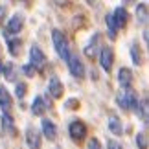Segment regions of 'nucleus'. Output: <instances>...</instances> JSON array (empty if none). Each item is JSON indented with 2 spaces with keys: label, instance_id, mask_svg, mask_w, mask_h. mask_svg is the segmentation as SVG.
<instances>
[{
  "label": "nucleus",
  "instance_id": "f257e3e1",
  "mask_svg": "<svg viewBox=\"0 0 149 149\" xmlns=\"http://www.w3.org/2000/svg\"><path fill=\"white\" fill-rule=\"evenodd\" d=\"M118 105L122 109H133V111L138 114V109H140V100L136 98L134 90L133 88H125L123 92L118 94Z\"/></svg>",
  "mask_w": 149,
  "mask_h": 149
},
{
  "label": "nucleus",
  "instance_id": "f03ea898",
  "mask_svg": "<svg viewBox=\"0 0 149 149\" xmlns=\"http://www.w3.org/2000/svg\"><path fill=\"white\" fill-rule=\"evenodd\" d=\"M52 39H54V46L57 50V54H59V57L66 61L70 57V50H68V41H66L65 33L61 30H54L52 31Z\"/></svg>",
  "mask_w": 149,
  "mask_h": 149
},
{
  "label": "nucleus",
  "instance_id": "7ed1b4c3",
  "mask_svg": "<svg viewBox=\"0 0 149 149\" xmlns=\"http://www.w3.org/2000/svg\"><path fill=\"white\" fill-rule=\"evenodd\" d=\"M68 63V68H70V74L74 77H85V65H83V61L79 59V55H72L66 59Z\"/></svg>",
  "mask_w": 149,
  "mask_h": 149
},
{
  "label": "nucleus",
  "instance_id": "20e7f679",
  "mask_svg": "<svg viewBox=\"0 0 149 149\" xmlns=\"http://www.w3.org/2000/svg\"><path fill=\"white\" fill-rule=\"evenodd\" d=\"M68 133H70V138H72L74 142H81L85 136H87V127H85L83 122L76 120V122L70 123V127H68Z\"/></svg>",
  "mask_w": 149,
  "mask_h": 149
},
{
  "label": "nucleus",
  "instance_id": "39448f33",
  "mask_svg": "<svg viewBox=\"0 0 149 149\" xmlns=\"http://www.w3.org/2000/svg\"><path fill=\"white\" fill-rule=\"evenodd\" d=\"M44 63H46V57H44L42 50L39 46H31V50H30V65L37 70V68L44 66Z\"/></svg>",
  "mask_w": 149,
  "mask_h": 149
},
{
  "label": "nucleus",
  "instance_id": "423d86ee",
  "mask_svg": "<svg viewBox=\"0 0 149 149\" xmlns=\"http://www.w3.org/2000/svg\"><path fill=\"white\" fill-rule=\"evenodd\" d=\"M26 144L30 149H41V133L35 127L26 129Z\"/></svg>",
  "mask_w": 149,
  "mask_h": 149
},
{
  "label": "nucleus",
  "instance_id": "0eeeda50",
  "mask_svg": "<svg viewBox=\"0 0 149 149\" xmlns=\"http://www.w3.org/2000/svg\"><path fill=\"white\" fill-rule=\"evenodd\" d=\"M22 22H24V17H22L20 13H15L13 17L9 19V22L6 24V31L8 33H19L20 30H22Z\"/></svg>",
  "mask_w": 149,
  "mask_h": 149
},
{
  "label": "nucleus",
  "instance_id": "6e6552de",
  "mask_svg": "<svg viewBox=\"0 0 149 149\" xmlns=\"http://www.w3.org/2000/svg\"><path fill=\"white\" fill-rule=\"evenodd\" d=\"M48 94L52 98H61L63 96V83L57 76H52L48 81Z\"/></svg>",
  "mask_w": 149,
  "mask_h": 149
},
{
  "label": "nucleus",
  "instance_id": "1a4fd4ad",
  "mask_svg": "<svg viewBox=\"0 0 149 149\" xmlns=\"http://www.w3.org/2000/svg\"><path fill=\"white\" fill-rule=\"evenodd\" d=\"M11 107H13V100H11V94L6 90V87H0V109H2L4 114L11 112Z\"/></svg>",
  "mask_w": 149,
  "mask_h": 149
},
{
  "label": "nucleus",
  "instance_id": "9d476101",
  "mask_svg": "<svg viewBox=\"0 0 149 149\" xmlns=\"http://www.w3.org/2000/svg\"><path fill=\"white\" fill-rule=\"evenodd\" d=\"M100 63H101V66H103V70H111V66H112V63H114V52L111 48H103L101 50V54H100Z\"/></svg>",
  "mask_w": 149,
  "mask_h": 149
},
{
  "label": "nucleus",
  "instance_id": "9b49d317",
  "mask_svg": "<svg viewBox=\"0 0 149 149\" xmlns=\"http://www.w3.org/2000/svg\"><path fill=\"white\" fill-rule=\"evenodd\" d=\"M118 83L122 85V88H129L131 87V83H133V72L129 70V68H120V72H118Z\"/></svg>",
  "mask_w": 149,
  "mask_h": 149
},
{
  "label": "nucleus",
  "instance_id": "f8f14e48",
  "mask_svg": "<svg viewBox=\"0 0 149 149\" xmlns=\"http://www.w3.org/2000/svg\"><path fill=\"white\" fill-rule=\"evenodd\" d=\"M42 133H44V136H46L48 140H55L57 138V127H55V123L52 122V120H48V118H42Z\"/></svg>",
  "mask_w": 149,
  "mask_h": 149
},
{
  "label": "nucleus",
  "instance_id": "ddd939ff",
  "mask_svg": "<svg viewBox=\"0 0 149 149\" xmlns=\"http://www.w3.org/2000/svg\"><path fill=\"white\" fill-rule=\"evenodd\" d=\"M112 19H114V24H116L118 30H122L125 26V20H127V11L123 8H116V11L112 13Z\"/></svg>",
  "mask_w": 149,
  "mask_h": 149
},
{
  "label": "nucleus",
  "instance_id": "4468645a",
  "mask_svg": "<svg viewBox=\"0 0 149 149\" xmlns=\"http://www.w3.org/2000/svg\"><path fill=\"white\" fill-rule=\"evenodd\" d=\"M109 131H111L112 134H116V136H122V134H123V129H122V122H120V118H116V116L109 118Z\"/></svg>",
  "mask_w": 149,
  "mask_h": 149
},
{
  "label": "nucleus",
  "instance_id": "2eb2a0df",
  "mask_svg": "<svg viewBox=\"0 0 149 149\" xmlns=\"http://www.w3.org/2000/svg\"><path fill=\"white\" fill-rule=\"evenodd\" d=\"M31 111H33V114H37V116H41V114H42L44 111H46V105H44V100H42V96H37V98L33 100Z\"/></svg>",
  "mask_w": 149,
  "mask_h": 149
},
{
  "label": "nucleus",
  "instance_id": "dca6fc26",
  "mask_svg": "<svg viewBox=\"0 0 149 149\" xmlns=\"http://www.w3.org/2000/svg\"><path fill=\"white\" fill-rule=\"evenodd\" d=\"M2 125H4V131H8L11 134L15 133V122L9 114H2Z\"/></svg>",
  "mask_w": 149,
  "mask_h": 149
},
{
  "label": "nucleus",
  "instance_id": "f3484780",
  "mask_svg": "<svg viewBox=\"0 0 149 149\" xmlns=\"http://www.w3.org/2000/svg\"><path fill=\"white\" fill-rule=\"evenodd\" d=\"M107 30H109V37H111V39H116L118 28H116V24H114L112 15H107Z\"/></svg>",
  "mask_w": 149,
  "mask_h": 149
},
{
  "label": "nucleus",
  "instance_id": "a211bd4d",
  "mask_svg": "<svg viewBox=\"0 0 149 149\" xmlns=\"http://www.w3.org/2000/svg\"><path fill=\"white\" fill-rule=\"evenodd\" d=\"M2 72L9 81H15V66H13V63H6L2 66Z\"/></svg>",
  "mask_w": 149,
  "mask_h": 149
},
{
  "label": "nucleus",
  "instance_id": "6ab92c4d",
  "mask_svg": "<svg viewBox=\"0 0 149 149\" xmlns=\"http://www.w3.org/2000/svg\"><path fill=\"white\" fill-rule=\"evenodd\" d=\"M136 17H138L140 24H147V9H146L144 4H140V8L136 9Z\"/></svg>",
  "mask_w": 149,
  "mask_h": 149
},
{
  "label": "nucleus",
  "instance_id": "aec40b11",
  "mask_svg": "<svg viewBox=\"0 0 149 149\" xmlns=\"http://www.w3.org/2000/svg\"><path fill=\"white\" fill-rule=\"evenodd\" d=\"M6 41H8V46H9V54L17 55L19 46H20V39H6Z\"/></svg>",
  "mask_w": 149,
  "mask_h": 149
},
{
  "label": "nucleus",
  "instance_id": "412c9836",
  "mask_svg": "<svg viewBox=\"0 0 149 149\" xmlns=\"http://www.w3.org/2000/svg\"><path fill=\"white\" fill-rule=\"evenodd\" d=\"M92 39H94L92 44H88V46L85 48V54H87L88 57H94V55H96V50H98V35L92 37Z\"/></svg>",
  "mask_w": 149,
  "mask_h": 149
},
{
  "label": "nucleus",
  "instance_id": "4be33fe9",
  "mask_svg": "<svg viewBox=\"0 0 149 149\" xmlns=\"http://www.w3.org/2000/svg\"><path fill=\"white\" fill-rule=\"evenodd\" d=\"M136 146H138V149H147V134L146 133L136 134Z\"/></svg>",
  "mask_w": 149,
  "mask_h": 149
},
{
  "label": "nucleus",
  "instance_id": "5701e85b",
  "mask_svg": "<svg viewBox=\"0 0 149 149\" xmlns=\"http://www.w3.org/2000/svg\"><path fill=\"white\" fill-rule=\"evenodd\" d=\"M131 57H133V63L134 65H140V48L136 46V44H133V46H131Z\"/></svg>",
  "mask_w": 149,
  "mask_h": 149
},
{
  "label": "nucleus",
  "instance_id": "b1692460",
  "mask_svg": "<svg viewBox=\"0 0 149 149\" xmlns=\"http://www.w3.org/2000/svg\"><path fill=\"white\" fill-rule=\"evenodd\" d=\"M26 85L24 83H19V85H17V88H15V94H17V98H24V96H26Z\"/></svg>",
  "mask_w": 149,
  "mask_h": 149
},
{
  "label": "nucleus",
  "instance_id": "393cba45",
  "mask_svg": "<svg viewBox=\"0 0 149 149\" xmlns=\"http://www.w3.org/2000/svg\"><path fill=\"white\" fill-rule=\"evenodd\" d=\"M22 72H24V74H26L28 77L35 76V68H33V66L30 65V63H28V65H24V66H22Z\"/></svg>",
  "mask_w": 149,
  "mask_h": 149
},
{
  "label": "nucleus",
  "instance_id": "a878e982",
  "mask_svg": "<svg viewBox=\"0 0 149 149\" xmlns=\"http://www.w3.org/2000/svg\"><path fill=\"white\" fill-rule=\"evenodd\" d=\"M88 149H101L100 140H98V138H90V140H88Z\"/></svg>",
  "mask_w": 149,
  "mask_h": 149
},
{
  "label": "nucleus",
  "instance_id": "bb28decb",
  "mask_svg": "<svg viewBox=\"0 0 149 149\" xmlns=\"http://www.w3.org/2000/svg\"><path fill=\"white\" fill-rule=\"evenodd\" d=\"M107 149H122V146H120L116 140H109V146H107Z\"/></svg>",
  "mask_w": 149,
  "mask_h": 149
},
{
  "label": "nucleus",
  "instance_id": "cd10ccee",
  "mask_svg": "<svg viewBox=\"0 0 149 149\" xmlns=\"http://www.w3.org/2000/svg\"><path fill=\"white\" fill-rule=\"evenodd\" d=\"M4 15H6V6L0 8V24H2V20H4Z\"/></svg>",
  "mask_w": 149,
  "mask_h": 149
},
{
  "label": "nucleus",
  "instance_id": "c85d7f7f",
  "mask_svg": "<svg viewBox=\"0 0 149 149\" xmlns=\"http://www.w3.org/2000/svg\"><path fill=\"white\" fill-rule=\"evenodd\" d=\"M142 37H144V41H146V42L149 41V39H147V30H144V35H142Z\"/></svg>",
  "mask_w": 149,
  "mask_h": 149
},
{
  "label": "nucleus",
  "instance_id": "c756f323",
  "mask_svg": "<svg viewBox=\"0 0 149 149\" xmlns=\"http://www.w3.org/2000/svg\"><path fill=\"white\" fill-rule=\"evenodd\" d=\"M0 72H2V63H0Z\"/></svg>",
  "mask_w": 149,
  "mask_h": 149
}]
</instances>
